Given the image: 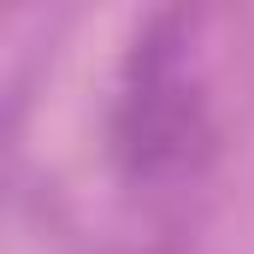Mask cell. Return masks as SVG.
Segmentation results:
<instances>
[{
    "mask_svg": "<svg viewBox=\"0 0 254 254\" xmlns=\"http://www.w3.org/2000/svg\"><path fill=\"white\" fill-rule=\"evenodd\" d=\"M207 148V101L190 83L184 60V18H154L130 42L119 101H113V154L136 184H160L190 172Z\"/></svg>",
    "mask_w": 254,
    "mask_h": 254,
    "instance_id": "obj_1",
    "label": "cell"
}]
</instances>
